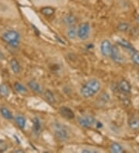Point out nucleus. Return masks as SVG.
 <instances>
[{
	"label": "nucleus",
	"instance_id": "obj_1",
	"mask_svg": "<svg viewBox=\"0 0 139 153\" xmlns=\"http://www.w3.org/2000/svg\"><path fill=\"white\" fill-rule=\"evenodd\" d=\"M100 89V83L97 79H91L88 80L81 88L80 94L83 97L88 98L96 94Z\"/></svg>",
	"mask_w": 139,
	"mask_h": 153
},
{
	"label": "nucleus",
	"instance_id": "obj_2",
	"mask_svg": "<svg viewBox=\"0 0 139 153\" xmlns=\"http://www.w3.org/2000/svg\"><path fill=\"white\" fill-rule=\"evenodd\" d=\"M19 34L14 30H9L2 34V39L13 47H16L19 43Z\"/></svg>",
	"mask_w": 139,
	"mask_h": 153
},
{
	"label": "nucleus",
	"instance_id": "obj_3",
	"mask_svg": "<svg viewBox=\"0 0 139 153\" xmlns=\"http://www.w3.org/2000/svg\"><path fill=\"white\" fill-rule=\"evenodd\" d=\"M54 131H55V136L58 140L60 142L67 140L68 138V132L61 124L56 123L54 125Z\"/></svg>",
	"mask_w": 139,
	"mask_h": 153
},
{
	"label": "nucleus",
	"instance_id": "obj_4",
	"mask_svg": "<svg viewBox=\"0 0 139 153\" xmlns=\"http://www.w3.org/2000/svg\"><path fill=\"white\" fill-rule=\"evenodd\" d=\"M90 25L88 22H83L79 26L77 29V36L82 40H85L88 38L90 34Z\"/></svg>",
	"mask_w": 139,
	"mask_h": 153
},
{
	"label": "nucleus",
	"instance_id": "obj_5",
	"mask_svg": "<svg viewBox=\"0 0 139 153\" xmlns=\"http://www.w3.org/2000/svg\"><path fill=\"white\" fill-rule=\"evenodd\" d=\"M110 56H111V60L115 62V63H117V64H122L124 61V56L121 54L118 47L116 46V45H114L112 47V51H111Z\"/></svg>",
	"mask_w": 139,
	"mask_h": 153
},
{
	"label": "nucleus",
	"instance_id": "obj_6",
	"mask_svg": "<svg viewBox=\"0 0 139 153\" xmlns=\"http://www.w3.org/2000/svg\"><path fill=\"white\" fill-rule=\"evenodd\" d=\"M112 44L111 42L108 39H105L104 41H102L101 44H100V52H101L102 55L104 56H110L111 55V51H112Z\"/></svg>",
	"mask_w": 139,
	"mask_h": 153
},
{
	"label": "nucleus",
	"instance_id": "obj_7",
	"mask_svg": "<svg viewBox=\"0 0 139 153\" xmlns=\"http://www.w3.org/2000/svg\"><path fill=\"white\" fill-rule=\"evenodd\" d=\"M118 88L120 91L123 92L124 94H129L132 91V86H131L130 83L124 79L121 80L119 82Z\"/></svg>",
	"mask_w": 139,
	"mask_h": 153
},
{
	"label": "nucleus",
	"instance_id": "obj_8",
	"mask_svg": "<svg viewBox=\"0 0 139 153\" xmlns=\"http://www.w3.org/2000/svg\"><path fill=\"white\" fill-rule=\"evenodd\" d=\"M59 113L63 117L67 119H73L74 118V111L67 107H61L59 108Z\"/></svg>",
	"mask_w": 139,
	"mask_h": 153
},
{
	"label": "nucleus",
	"instance_id": "obj_9",
	"mask_svg": "<svg viewBox=\"0 0 139 153\" xmlns=\"http://www.w3.org/2000/svg\"><path fill=\"white\" fill-rule=\"evenodd\" d=\"M128 127L133 131H137L139 129V118L137 117H132L128 121Z\"/></svg>",
	"mask_w": 139,
	"mask_h": 153
},
{
	"label": "nucleus",
	"instance_id": "obj_10",
	"mask_svg": "<svg viewBox=\"0 0 139 153\" xmlns=\"http://www.w3.org/2000/svg\"><path fill=\"white\" fill-rule=\"evenodd\" d=\"M28 86L36 93H42V88H41L40 85L37 82H36L35 80H30V82H28Z\"/></svg>",
	"mask_w": 139,
	"mask_h": 153
},
{
	"label": "nucleus",
	"instance_id": "obj_11",
	"mask_svg": "<svg viewBox=\"0 0 139 153\" xmlns=\"http://www.w3.org/2000/svg\"><path fill=\"white\" fill-rule=\"evenodd\" d=\"M117 44L120 47H122L123 48L126 49L128 51H131V52H134V51H135V48L133 47L132 44L130 43H128L127 40H124V39H120V40H117Z\"/></svg>",
	"mask_w": 139,
	"mask_h": 153
},
{
	"label": "nucleus",
	"instance_id": "obj_12",
	"mask_svg": "<svg viewBox=\"0 0 139 153\" xmlns=\"http://www.w3.org/2000/svg\"><path fill=\"white\" fill-rule=\"evenodd\" d=\"M67 36H68L70 39H75L76 36H77V30L76 26H70L69 29L67 30Z\"/></svg>",
	"mask_w": 139,
	"mask_h": 153
},
{
	"label": "nucleus",
	"instance_id": "obj_13",
	"mask_svg": "<svg viewBox=\"0 0 139 153\" xmlns=\"http://www.w3.org/2000/svg\"><path fill=\"white\" fill-rule=\"evenodd\" d=\"M0 113L2 115L3 118H5L7 120H12L13 118V115L11 113V111L7 109L6 108H0Z\"/></svg>",
	"mask_w": 139,
	"mask_h": 153
},
{
	"label": "nucleus",
	"instance_id": "obj_14",
	"mask_svg": "<svg viewBox=\"0 0 139 153\" xmlns=\"http://www.w3.org/2000/svg\"><path fill=\"white\" fill-rule=\"evenodd\" d=\"M10 67H11L13 73L15 74H18L20 71V66H19V62L16 59H12L10 60Z\"/></svg>",
	"mask_w": 139,
	"mask_h": 153
},
{
	"label": "nucleus",
	"instance_id": "obj_15",
	"mask_svg": "<svg viewBox=\"0 0 139 153\" xmlns=\"http://www.w3.org/2000/svg\"><path fill=\"white\" fill-rule=\"evenodd\" d=\"M111 151L112 152L114 153H121L124 152V149L121 146H120L119 143H117V142H114L111 145Z\"/></svg>",
	"mask_w": 139,
	"mask_h": 153
},
{
	"label": "nucleus",
	"instance_id": "obj_16",
	"mask_svg": "<svg viewBox=\"0 0 139 153\" xmlns=\"http://www.w3.org/2000/svg\"><path fill=\"white\" fill-rule=\"evenodd\" d=\"M76 21V18L72 15H67L63 17V22L65 25L67 26H72Z\"/></svg>",
	"mask_w": 139,
	"mask_h": 153
},
{
	"label": "nucleus",
	"instance_id": "obj_17",
	"mask_svg": "<svg viewBox=\"0 0 139 153\" xmlns=\"http://www.w3.org/2000/svg\"><path fill=\"white\" fill-rule=\"evenodd\" d=\"M44 97L49 103L54 104L56 102V99L54 95V94L50 91V90H46V91L44 92Z\"/></svg>",
	"mask_w": 139,
	"mask_h": 153
},
{
	"label": "nucleus",
	"instance_id": "obj_18",
	"mask_svg": "<svg viewBox=\"0 0 139 153\" xmlns=\"http://www.w3.org/2000/svg\"><path fill=\"white\" fill-rule=\"evenodd\" d=\"M15 121L19 127L22 129L24 128L25 126H26V119H25L24 117L21 115H16L15 118Z\"/></svg>",
	"mask_w": 139,
	"mask_h": 153
},
{
	"label": "nucleus",
	"instance_id": "obj_19",
	"mask_svg": "<svg viewBox=\"0 0 139 153\" xmlns=\"http://www.w3.org/2000/svg\"><path fill=\"white\" fill-rule=\"evenodd\" d=\"M33 128L34 132L39 133L41 130V123L38 118H34L33 119Z\"/></svg>",
	"mask_w": 139,
	"mask_h": 153
},
{
	"label": "nucleus",
	"instance_id": "obj_20",
	"mask_svg": "<svg viewBox=\"0 0 139 153\" xmlns=\"http://www.w3.org/2000/svg\"><path fill=\"white\" fill-rule=\"evenodd\" d=\"M131 29L130 27V25L128 24V22H120L118 25H117V30L120 32H123V33H127Z\"/></svg>",
	"mask_w": 139,
	"mask_h": 153
},
{
	"label": "nucleus",
	"instance_id": "obj_21",
	"mask_svg": "<svg viewBox=\"0 0 139 153\" xmlns=\"http://www.w3.org/2000/svg\"><path fill=\"white\" fill-rule=\"evenodd\" d=\"M0 95L4 97L9 95V89L6 84H0Z\"/></svg>",
	"mask_w": 139,
	"mask_h": 153
},
{
	"label": "nucleus",
	"instance_id": "obj_22",
	"mask_svg": "<svg viewBox=\"0 0 139 153\" xmlns=\"http://www.w3.org/2000/svg\"><path fill=\"white\" fill-rule=\"evenodd\" d=\"M41 13H43L44 16H51L54 14L55 10L52 7H45L41 10Z\"/></svg>",
	"mask_w": 139,
	"mask_h": 153
},
{
	"label": "nucleus",
	"instance_id": "obj_23",
	"mask_svg": "<svg viewBox=\"0 0 139 153\" xmlns=\"http://www.w3.org/2000/svg\"><path fill=\"white\" fill-rule=\"evenodd\" d=\"M14 88H15L16 91L17 92H19V93L20 94H25L27 91L26 88H25L22 84H20V83H15V84H14Z\"/></svg>",
	"mask_w": 139,
	"mask_h": 153
},
{
	"label": "nucleus",
	"instance_id": "obj_24",
	"mask_svg": "<svg viewBox=\"0 0 139 153\" xmlns=\"http://www.w3.org/2000/svg\"><path fill=\"white\" fill-rule=\"evenodd\" d=\"M77 121L79 122L82 127L86 128H88L91 127V125L89 124V122L87 121V120L86 119V118H82V117H79L77 118Z\"/></svg>",
	"mask_w": 139,
	"mask_h": 153
},
{
	"label": "nucleus",
	"instance_id": "obj_25",
	"mask_svg": "<svg viewBox=\"0 0 139 153\" xmlns=\"http://www.w3.org/2000/svg\"><path fill=\"white\" fill-rule=\"evenodd\" d=\"M132 60L134 64L139 66V53L134 51L132 54Z\"/></svg>",
	"mask_w": 139,
	"mask_h": 153
},
{
	"label": "nucleus",
	"instance_id": "obj_26",
	"mask_svg": "<svg viewBox=\"0 0 139 153\" xmlns=\"http://www.w3.org/2000/svg\"><path fill=\"white\" fill-rule=\"evenodd\" d=\"M100 103H103V104H106V103H108V101L110 100L109 95H108L107 93H103L100 96Z\"/></svg>",
	"mask_w": 139,
	"mask_h": 153
},
{
	"label": "nucleus",
	"instance_id": "obj_27",
	"mask_svg": "<svg viewBox=\"0 0 139 153\" xmlns=\"http://www.w3.org/2000/svg\"><path fill=\"white\" fill-rule=\"evenodd\" d=\"M85 118H86V119L87 120V121L89 122V124L91 125V126L93 125H94V124L96 123V121H95V119L93 118L92 116H90V115L86 116Z\"/></svg>",
	"mask_w": 139,
	"mask_h": 153
},
{
	"label": "nucleus",
	"instance_id": "obj_28",
	"mask_svg": "<svg viewBox=\"0 0 139 153\" xmlns=\"http://www.w3.org/2000/svg\"><path fill=\"white\" fill-rule=\"evenodd\" d=\"M136 19H137L138 22L139 23V15H137V16H136Z\"/></svg>",
	"mask_w": 139,
	"mask_h": 153
},
{
	"label": "nucleus",
	"instance_id": "obj_29",
	"mask_svg": "<svg viewBox=\"0 0 139 153\" xmlns=\"http://www.w3.org/2000/svg\"><path fill=\"white\" fill-rule=\"evenodd\" d=\"M15 152H22V150H16Z\"/></svg>",
	"mask_w": 139,
	"mask_h": 153
},
{
	"label": "nucleus",
	"instance_id": "obj_30",
	"mask_svg": "<svg viewBox=\"0 0 139 153\" xmlns=\"http://www.w3.org/2000/svg\"><path fill=\"white\" fill-rule=\"evenodd\" d=\"M138 80H139V75H138Z\"/></svg>",
	"mask_w": 139,
	"mask_h": 153
},
{
	"label": "nucleus",
	"instance_id": "obj_31",
	"mask_svg": "<svg viewBox=\"0 0 139 153\" xmlns=\"http://www.w3.org/2000/svg\"><path fill=\"white\" fill-rule=\"evenodd\" d=\"M107 1H111V0H107Z\"/></svg>",
	"mask_w": 139,
	"mask_h": 153
},
{
	"label": "nucleus",
	"instance_id": "obj_32",
	"mask_svg": "<svg viewBox=\"0 0 139 153\" xmlns=\"http://www.w3.org/2000/svg\"><path fill=\"white\" fill-rule=\"evenodd\" d=\"M138 152H139V149H138Z\"/></svg>",
	"mask_w": 139,
	"mask_h": 153
}]
</instances>
